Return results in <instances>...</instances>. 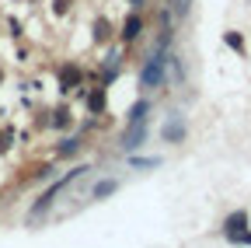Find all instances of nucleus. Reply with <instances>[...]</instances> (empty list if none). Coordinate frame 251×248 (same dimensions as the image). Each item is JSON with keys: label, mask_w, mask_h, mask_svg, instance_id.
Wrapping results in <instances>:
<instances>
[{"label": "nucleus", "mask_w": 251, "mask_h": 248, "mask_svg": "<svg viewBox=\"0 0 251 248\" xmlns=\"http://www.w3.org/2000/svg\"><path fill=\"white\" fill-rule=\"evenodd\" d=\"M164 63H168V59H164V49H157V53L147 59V63H143L140 84H143V87H157V84L164 81Z\"/></svg>", "instance_id": "obj_1"}, {"label": "nucleus", "mask_w": 251, "mask_h": 248, "mask_svg": "<svg viewBox=\"0 0 251 248\" xmlns=\"http://www.w3.org/2000/svg\"><path fill=\"white\" fill-rule=\"evenodd\" d=\"M227 238H230V241H244V245H251V234L244 231V213H234L230 220H227Z\"/></svg>", "instance_id": "obj_2"}, {"label": "nucleus", "mask_w": 251, "mask_h": 248, "mask_svg": "<svg viewBox=\"0 0 251 248\" xmlns=\"http://www.w3.org/2000/svg\"><path fill=\"white\" fill-rule=\"evenodd\" d=\"M147 137V119L143 122H129V133H126V150H133V147H140V140Z\"/></svg>", "instance_id": "obj_3"}, {"label": "nucleus", "mask_w": 251, "mask_h": 248, "mask_svg": "<svg viewBox=\"0 0 251 248\" xmlns=\"http://www.w3.org/2000/svg\"><path fill=\"white\" fill-rule=\"evenodd\" d=\"M164 137H168V140H181V137H185V126H181V119L168 122V126H164Z\"/></svg>", "instance_id": "obj_4"}, {"label": "nucleus", "mask_w": 251, "mask_h": 248, "mask_svg": "<svg viewBox=\"0 0 251 248\" xmlns=\"http://www.w3.org/2000/svg\"><path fill=\"white\" fill-rule=\"evenodd\" d=\"M147 109H150L147 102H136L133 112H129V122H143V119H147Z\"/></svg>", "instance_id": "obj_5"}, {"label": "nucleus", "mask_w": 251, "mask_h": 248, "mask_svg": "<svg viewBox=\"0 0 251 248\" xmlns=\"http://www.w3.org/2000/svg\"><path fill=\"white\" fill-rule=\"evenodd\" d=\"M140 35V18H129L126 21V39H136Z\"/></svg>", "instance_id": "obj_6"}, {"label": "nucleus", "mask_w": 251, "mask_h": 248, "mask_svg": "<svg viewBox=\"0 0 251 248\" xmlns=\"http://www.w3.org/2000/svg\"><path fill=\"white\" fill-rule=\"evenodd\" d=\"M115 185H119V182H98V185H94V196H108V193H115Z\"/></svg>", "instance_id": "obj_7"}, {"label": "nucleus", "mask_w": 251, "mask_h": 248, "mask_svg": "<svg viewBox=\"0 0 251 248\" xmlns=\"http://www.w3.org/2000/svg\"><path fill=\"white\" fill-rule=\"evenodd\" d=\"M188 4H192V0H175V11H178V14H185V11H188Z\"/></svg>", "instance_id": "obj_8"}]
</instances>
